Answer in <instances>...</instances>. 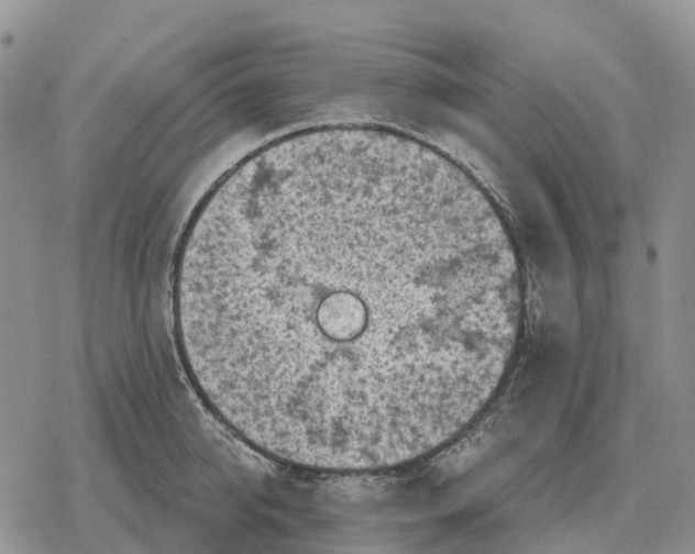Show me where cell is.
<instances>
[{
	"mask_svg": "<svg viewBox=\"0 0 695 554\" xmlns=\"http://www.w3.org/2000/svg\"><path fill=\"white\" fill-rule=\"evenodd\" d=\"M481 186L397 131L279 138L205 199L173 274L207 405L266 456L369 472L434 452L514 358L522 275Z\"/></svg>",
	"mask_w": 695,
	"mask_h": 554,
	"instance_id": "1",
	"label": "cell"
}]
</instances>
